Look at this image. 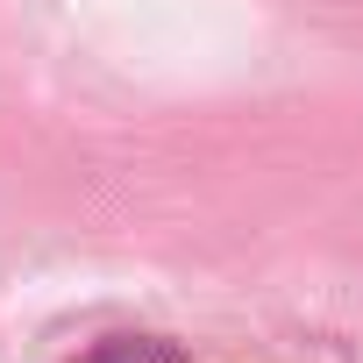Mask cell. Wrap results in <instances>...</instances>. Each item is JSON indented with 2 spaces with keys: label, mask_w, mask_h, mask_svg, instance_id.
I'll use <instances>...</instances> for the list:
<instances>
[{
  "label": "cell",
  "mask_w": 363,
  "mask_h": 363,
  "mask_svg": "<svg viewBox=\"0 0 363 363\" xmlns=\"http://www.w3.org/2000/svg\"><path fill=\"white\" fill-rule=\"evenodd\" d=\"M79 363H193V356L178 349V342H164V335H107Z\"/></svg>",
  "instance_id": "6da1fadb"
}]
</instances>
